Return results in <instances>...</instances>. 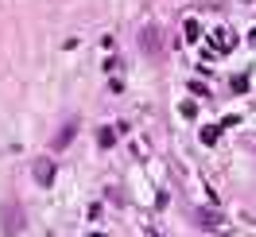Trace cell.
Masks as SVG:
<instances>
[{"mask_svg":"<svg viewBox=\"0 0 256 237\" xmlns=\"http://www.w3.org/2000/svg\"><path fill=\"white\" fill-rule=\"evenodd\" d=\"M35 179H39V187H50V183H54V159L50 156L35 159Z\"/></svg>","mask_w":256,"mask_h":237,"instance_id":"cell-1","label":"cell"},{"mask_svg":"<svg viewBox=\"0 0 256 237\" xmlns=\"http://www.w3.org/2000/svg\"><path fill=\"white\" fill-rule=\"evenodd\" d=\"M20 225H24V218H20V206H16V202H8V206H4V233L16 237V233H20Z\"/></svg>","mask_w":256,"mask_h":237,"instance_id":"cell-2","label":"cell"},{"mask_svg":"<svg viewBox=\"0 0 256 237\" xmlns=\"http://www.w3.org/2000/svg\"><path fill=\"white\" fill-rule=\"evenodd\" d=\"M74 132H78V125H74V121H70V125H66L62 132H58V136H54V152H58V148H66V144L74 140Z\"/></svg>","mask_w":256,"mask_h":237,"instance_id":"cell-3","label":"cell"},{"mask_svg":"<svg viewBox=\"0 0 256 237\" xmlns=\"http://www.w3.org/2000/svg\"><path fill=\"white\" fill-rule=\"evenodd\" d=\"M140 43H144L148 51H160V35H156V28H144V32H140Z\"/></svg>","mask_w":256,"mask_h":237,"instance_id":"cell-4","label":"cell"},{"mask_svg":"<svg viewBox=\"0 0 256 237\" xmlns=\"http://www.w3.org/2000/svg\"><path fill=\"white\" fill-rule=\"evenodd\" d=\"M112 140H116V128H101V132H97V144H101V148H112Z\"/></svg>","mask_w":256,"mask_h":237,"instance_id":"cell-5","label":"cell"},{"mask_svg":"<svg viewBox=\"0 0 256 237\" xmlns=\"http://www.w3.org/2000/svg\"><path fill=\"white\" fill-rule=\"evenodd\" d=\"M214 39H218V47H222V51H229V47H233V32H225V28H222L218 35H214Z\"/></svg>","mask_w":256,"mask_h":237,"instance_id":"cell-6","label":"cell"},{"mask_svg":"<svg viewBox=\"0 0 256 237\" xmlns=\"http://www.w3.org/2000/svg\"><path fill=\"white\" fill-rule=\"evenodd\" d=\"M202 35V24L198 20H186V39H198Z\"/></svg>","mask_w":256,"mask_h":237,"instance_id":"cell-7","label":"cell"},{"mask_svg":"<svg viewBox=\"0 0 256 237\" xmlns=\"http://www.w3.org/2000/svg\"><path fill=\"white\" fill-rule=\"evenodd\" d=\"M252 43H256V28H252Z\"/></svg>","mask_w":256,"mask_h":237,"instance_id":"cell-8","label":"cell"},{"mask_svg":"<svg viewBox=\"0 0 256 237\" xmlns=\"http://www.w3.org/2000/svg\"><path fill=\"white\" fill-rule=\"evenodd\" d=\"M94 237H97V233H94Z\"/></svg>","mask_w":256,"mask_h":237,"instance_id":"cell-9","label":"cell"}]
</instances>
